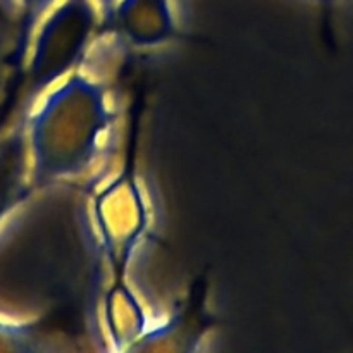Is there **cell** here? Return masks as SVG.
Segmentation results:
<instances>
[{
    "instance_id": "obj_1",
    "label": "cell",
    "mask_w": 353,
    "mask_h": 353,
    "mask_svg": "<svg viewBox=\"0 0 353 353\" xmlns=\"http://www.w3.org/2000/svg\"><path fill=\"white\" fill-rule=\"evenodd\" d=\"M141 112L143 93H138L130 109L123 165L93 193L92 199L100 257L109 274V286L103 296L105 317L114 340L121 345L133 341L143 333L145 326L143 309L130 283L134 254L147 236L150 224V209L138 165Z\"/></svg>"
},
{
    "instance_id": "obj_2",
    "label": "cell",
    "mask_w": 353,
    "mask_h": 353,
    "mask_svg": "<svg viewBox=\"0 0 353 353\" xmlns=\"http://www.w3.org/2000/svg\"><path fill=\"white\" fill-rule=\"evenodd\" d=\"M114 121L102 81L74 69L26 119L31 193L85 174Z\"/></svg>"
},
{
    "instance_id": "obj_3",
    "label": "cell",
    "mask_w": 353,
    "mask_h": 353,
    "mask_svg": "<svg viewBox=\"0 0 353 353\" xmlns=\"http://www.w3.org/2000/svg\"><path fill=\"white\" fill-rule=\"evenodd\" d=\"M99 31L100 10L95 0H59L31 38L26 68L17 81L23 100L33 105L41 93L78 69Z\"/></svg>"
},
{
    "instance_id": "obj_4",
    "label": "cell",
    "mask_w": 353,
    "mask_h": 353,
    "mask_svg": "<svg viewBox=\"0 0 353 353\" xmlns=\"http://www.w3.org/2000/svg\"><path fill=\"white\" fill-rule=\"evenodd\" d=\"M100 31L114 33L137 50L164 47L183 38L172 0H116Z\"/></svg>"
},
{
    "instance_id": "obj_5",
    "label": "cell",
    "mask_w": 353,
    "mask_h": 353,
    "mask_svg": "<svg viewBox=\"0 0 353 353\" xmlns=\"http://www.w3.org/2000/svg\"><path fill=\"white\" fill-rule=\"evenodd\" d=\"M23 112L12 130L0 140V223L31 193L26 119Z\"/></svg>"
},
{
    "instance_id": "obj_6",
    "label": "cell",
    "mask_w": 353,
    "mask_h": 353,
    "mask_svg": "<svg viewBox=\"0 0 353 353\" xmlns=\"http://www.w3.org/2000/svg\"><path fill=\"white\" fill-rule=\"evenodd\" d=\"M16 2L21 10V24L14 61H16V65L19 68V65H23L24 59H26L28 50H30L31 38H33L38 24L50 12V9L59 0H16Z\"/></svg>"
},
{
    "instance_id": "obj_7",
    "label": "cell",
    "mask_w": 353,
    "mask_h": 353,
    "mask_svg": "<svg viewBox=\"0 0 353 353\" xmlns=\"http://www.w3.org/2000/svg\"><path fill=\"white\" fill-rule=\"evenodd\" d=\"M97 6H99V10H100V23H102L103 17L109 14V10L112 9V6L116 3V0H95Z\"/></svg>"
},
{
    "instance_id": "obj_8",
    "label": "cell",
    "mask_w": 353,
    "mask_h": 353,
    "mask_svg": "<svg viewBox=\"0 0 353 353\" xmlns=\"http://www.w3.org/2000/svg\"><path fill=\"white\" fill-rule=\"evenodd\" d=\"M3 121H6V117H3V116H2V117H0V124H2V123H3Z\"/></svg>"
}]
</instances>
